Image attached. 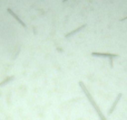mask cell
Masks as SVG:
<instances>
[{
    "mask_svg": "<svg viewBox=\"0 0 127 120\" xmlns=\"http://www.w3.org/2000/svg\"><path fill=\"white\" fill-rule=\"evenodd\" d=\"M8 12H9V14H10V15H12V16H13V17H15V18H16V19H17V20H18V21H19V23H20V24H21V26H22V27H26V25H25V23H24V21H22V20H21V19H20V18H19V17H18V16H17V15H16V14H15V12H13V11H12V10H11V9H8Z\"/></svg>",
    "mask_w": 127,
    "mask_h": 120,
    "instance_id": "obj_4",
    "label": "cell"
},
{
    "mask_svg": "<svg viewBox=\"0 0 127 120\" xmlns=\"http://www.w3.org/2000/svg\"><path fill=\"white\" fill-rule=\"evenodd\" d=\"M79 86L81 88V90L84 91V93H85V95L87 97V99H88V101L91 103V106H93V108L95 109V111L97 112V115H98V117H99V119L100 120H107L106 119V117H105L104 115H102V112L100 111V108L97 106V103L95 102V100H94V98H93V95L90 94V92L88 91V89L85 86V84L82 83V82H79Z\"/></svg>",
    "mask_w": 127,
    "mask_h": 120,
    "instance_id": "obj_1",
    "label": "cell"
},
{
    "mask_svg": "<svg viewBox=\"0 0 127 120\" xmlns=\"http://www.w3.org/2000/svg\"><path fill=\"white\" fill-rule=\"evenodd\" d=\"M15 79V76H8V77H6V79L3 80V81H1L0 82V86H3V85H6L7 83H9L10 81H12V80Z\"/></svg>",
    "mask_w": 127,
    "mask_h": 120,
    "instance_id": "obj_5",
    "label": "cell"
},
{
    "mask_svg": "<svg viewBox=\"0 0 127 120\" xmlns=\"http://www.w3.org/2000/svg\"><path fill=\"white\" fill-rule=\"evenodd\" d=\"M82 28H85V25H82V26H81V27L77 28V29L73 30V32H71V33H69V34H67V35H66V37H67V38H68V37H70V36H71V35H74V34H76V33H77V32H79V30H81V29H82Z\"/></svg>",
    "mask_w": 127,
    "mask_h": 120,
    "instance_id": "obj_6",
    "label": "cell"
},
{
    "mask_svg": "<svg viewBox=\"0 0 127 120\" xmlns=\"http://www.w3.org/2000/svg\"><path fill=\"white\" fill-rule=\"evenodd\" d=\"M93 56H99V57H109V59H113V57H118L117 54H110V53H93Z\"/></svg>",
    "mask_w": 127,
    "mask_h": 120,
    "instance_id": "obj_3",
    "label": "cell"
},
{
    "mask_svg": "<svg viewBox=\"0 0 127 120\" xmlns=\"http://www.w3.org/2000/svg\"><path fill=\"white\" fill-rule=\"evenodd\" d=\"M122 97H123V94L122 93H118L117 94V97H116V99H115V101L113 102V104H111V107H110V109L108 110V116H110L111 113L114 112V110H115V108L117 107V104H118V102H119V100L122 99Z\"/></svg>",
    "mask_w": 127,
    "mask_h": 120,
    "instance_id": "obj_2",
    "label": "cell"
}]
</instances>
